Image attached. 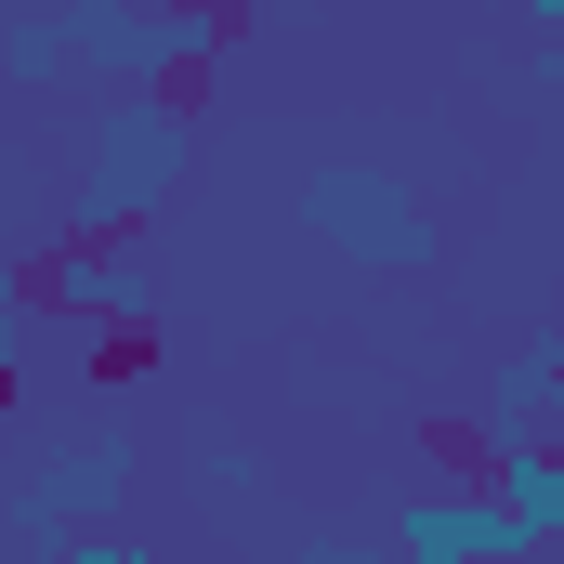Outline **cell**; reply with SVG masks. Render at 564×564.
Listing matches in <instances>:
<instances>
[{"mask_svg":"<svg viewBox=\"0 0 564 564\" xmlns=\"http://www.w3.org/2000/svg\"><path fill=\"white\" fill-rule=\"evenodd\" d=\"M119 486H132V446H119V433H93V446H66V459H53V473L13 499V525L66 552V539H79V512H93V525L119 512Z\"/></svg>","mask_w":564,"mask_h":564,"instance_id":"4","label":"cell"},{"mask_svg":"<svg viewBox=\"0 0 564 564\" xmlns=\"http://www.w3.org/2000/svg\"><path fill=\"white\" fill-rule=\"evenodd\" d=\"M486 499H499L525 539H552V552H564V446H539V433H499V459H486Z\"/></svg>","mask_w":564,"mask_h":564,"instance_id":"5","label":"cell"},{"mask_svg":"<svg viewBox=\"0 0 564 564\" xmlns=\"http://www.w3.org/2000/svg\"><path fill=\"white\" fill-rule=\"evenodd\" d=\"M525 93H552V106H564V40H539V53H525Z\"/></svg>","mask_w":564,"mask_h":564,"instance_id":"9","label":"cell"},{"mask_svg":"<svg viewBox=\"0 0 564 564\" xmlns=\"http://www.w3.org/2000/svg\"><path fill=\"white\" fill-rule=\"evenodd\" d=\"M66 564H158V552H144V539H119V525H79V539H66Z\"/></svg>","mask_w":564,"mask_h":564,"instance_id":"7","label":"cell"},{"mask_svg":"<svg viewBox=\"0 0 564 564\" xmlns=\"http://www.w3.org/2000/svg\"><path fill=\"white\" fill-rule=\"evenodd\" d=\"M26 289H40L53 315H93V328H144V315H158V276H144L119 237H66Z\"/></svg>","mask_w":564,"mask_h":564,"instance_id":"3","label":"cell"},{"mask_svg":"<svg viewBox=\"0 0 564 564\" xmlns=\"http://www.w3.org/2000/svg\"><path fill=\"white\" fill-rule=\"evenodd\" d=\"M184 158H197V132H184V106H106V144H93V171H79V237H132L144 210L184 184Z\"/></svg>","mask_w":564,"mask_h":564,"instance_id":"2","label":"cell"},{"mask_svg":"<svg viewBox=\"0 0 564 564\" xmlns=\"http://www.w3.org/2000/svg\"><path fill=\"white\" fill-rule=\"evenodd\" d=\"M40 13H53V0H40Z\"/></svg>","mask_w":564,"mask_h":564,"instance_id":"11","label":"cell"},{"mask_svg":"<svg viewBox=\"0 0 564 564\" xmlns=\"http://www.w3.org/2000/svg\"><path fill=\"white\" fill-rule=\"evenodd\" d=\"M525 26H539V40H564V0H525Z\"/></svg>","mask_w":564,"mask_h":564,"instance_id":"10","label":"cell"},{"mask_svg":"<svg viewBox=\"0 0 564 564\" xmlns=\"http://www.w3.org/2000/svg\"><path fill=\"white\" fill-rule=\"evenodd\" d=\"M552 564H564V552H552Z\"/></svg>","mask_w":564,"mask_h":564,"instance_id":"12","label":"cell"},{"mask_svg":"<svg viewBox=\"0 0 564 564\" xmlns=\"http://www.w3.org/2000/svg\"><path fill=\"white\" fill-rule=\"evenodd\" d=\"M302 237H315V250H341V263H368V276H408V263H433V210L394 184V171H368V158L302 171Z\"/></svg>","mask_w":564,"mask_h":564,"instance_id":"1","label":"cell"},{"mask_svg":"<svg viewBox=\"0 0 564 564\" xmlns=\"http://www.w3.org/2000/svg\"><path fill=\"white\" fill-rule=\"evenodd\" d=\"M289 564H381V552H368V539H341V525H315V539H302Z\"/></svg>","mask_w":564,"mask_h":564,"instance_id":"8","label":"cell"},{"mask_svg":"<svg viewBox=\"0 0 564 564\" xmlns=\"http://www.w3.org/2000/svg\"><path fill=\"white\" fill-rule=\"evenodd\" d=\"M66 66H79V26L40 13V0H13V13H0V79H13V93H53Z\"/></svg>","mask_w":564,"mask_h":564,"instance_id":"6","label":"cell"}]
</instances>
